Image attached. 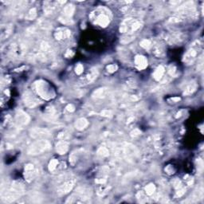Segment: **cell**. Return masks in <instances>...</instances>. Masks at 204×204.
Here are the masks:
<instances>
[{"label": "cell", "mask_w": 204, "mask_h": 204, "mask_svg": "<svg viewBox=\"0 0 204 204\" xmlns=\"http://www.w3.org/2000/svg\"><path fill=\"white\" fill-rule=\"evenodd\" d=\"M109 14V11L105 9H98L97 11L93 12L91 14L90 19L97 25L100 26L101 27H105L110 22Z\"/></svg>", "instance_id": "6da1fadb"}, {"label": "cell", "mask_w": 204, "mask_h": 204, "mask_svg": "<svg viewBox=\"0 0 204 204\" xmlns=\"http://www.w3.org/2000/svg\"><path fill=\"white\" fill-rule=\"evenodd\" d=\"M50 144L47 140H37L34 142V144L29 147L27 152L29 155H39V154H42V153L49 151L50 149Z\"/></svg>", "instance_id": "7a4b0ae2"}, {"label": "cell", "mask_w": 204, "mask_h": 204, "mask_svg": "<svg viewBox=\"0 0 204 204\" xmlns=\"http://www.w3.org/2000/svg\"><path fill=\"white\" fill-rule=\"evenodd\" d=\"M142 26V23L140 21L134 20V19H127L125 21L123 22V23L121 25L120 31L121 33H132L136 31Z\"/></svg>", "instance_id": "3957f363"}, {"label": "cell", "mask_w": 204, "mask_h": 204, "mask_svg": "<svg viewBox=\"0 0 204 204\" xmlns=\"http://www.w3.org/2000/svg\"><path fill=\"white\" fill-rule=\"evenodd\" d=\"M59 182H61V184L58 188V192L59 195H65L72 190L74 186V180L69 179L65 180V176L60 177V179H58Z\"/></svg>", "instance_id": "277c9868"}, {"label": "cell", "mask_w": 204, "mask_h": 204, "mask_svg": "<svg viewBox=\"0 0 204 204\" xmlns=\"http://www.w3.org/2000/svg\"><path fill=\"white\" fill-rule=\"evenodd\" d=\"M36 88H37L38 94L42 98H45V99H50V98H52L50 88H49L48 85L44 81H38L36 83Z\"/></svg>", "instance_id": "5b68a950"}, {"label": "cell", "mask_w": 204, "mask_h": 204, "mask_svg": "<svg viewBox=\"0 0 204 204\" xmlns=\"http://www.w3.org/2000/svg\"><path fill=\"white\" fill-rule=\"evenodd\" d=\"M71 34V31L68 30L66 28H59L56 30L55 34H54V37L57 40H63L66 39L68 38H70Z\"/></svg>", "instance_id": "8992f818"}, {"label": "cell", "mask_w": 204, "mask_h": 204, "mask_svg": "<svg viewBox=\"0 0 204 204\" xmlns=\"http://www.w3.org/2000/svg\"><path fill=\"white\" fill-rule=\"evenodd\" d=\"M30 136L33 138H37V139L38 138H43V137H46L50 136V132L46 129L37 128H34L33 130H31Z\"/></svg>", "instance_id": "52a82bcc"}, {"label": "cell", "mask_w": 204, "mask_h": 204, "mask_svg": "<svg viewBox=\"0 0 204 204\" xmlns=\"http://www.w3.org/2000/svg\"><path fill=\"white\" fill-rule=\"evenodd\" d=\"M24 101H25V104H26V106L30 107V108H33L37 105L38 100L37 99L33 96L32 93H30V92H26V93L24 94L23 97Z\"/></svg>", "instance_id": "ba28073f"}, {"label": "cell", "mask_w": 204, "mask_h": 204, "mask_svg": "<svg viewBox=\"0 0 204 204\" xmlns=\"http://www.w3.org/2000/svg\"><path fill=\"white\" fill-rule=\"evenodd\" d=\"M30 121V116L22 111H19L16 115V122L19 125H26Z\"/></svg>", "instance_id": "9c48e42d"}, {"label": "cell", "mask_w": 204, "mask_h": 204, "mask_svg": "<svg viewBox=\"0 0 204 204\" xmlns=\"http://www.w3.org/2000/svg\"><path fill=\"white\" fill-rule=\"evenodd\" d=\"M135 63L139 70H144L148 66V60L144 56L137 55L135 58Z\"/></svg>", "instance_id": "30bf717a"}, {"label": "cell", "mask_w": 204, "mask_h": 204, "mask_svg": "<svg viewBox=\"0 0 204 204\" xmlns=\"http://www.w3.org/2000/svg\"><path fill=\"white\" fill-rule=\"evenodd\" d=\"M36 176V171L32 164H26L25 167V177L27 180H32Z\"/></svg>", "instance_id": "8fae6325"}, {"label": "cell", "mask_w": 204, "mask_h": 204, "mask_svg": "<svg viewBox=\"0 0 204 204\" xmlns=\"http://www.w3.org/2000/svg\"><path fill=\"white\" fill-rule=\"evenodd\" d=\"M68 149H69V144L65 141H60L58 142L57 145H56V151L58 152L60 155H63L67 152Z\"/></svg>", "instance_id": "7c38bea8"}, {"label": "cell", "mask_w": 204, "mask_h": 204, "mask_svg": "<svg viewBox=\"0 0 204 204\" xmlns=\"http://www.w3.org/2000/svg\"><path fill=\"white\" fill-rule=\"evenodd\" d=\"M75 11V7L74 5L73 4H68L65 6L63 10V15L62 16L68 18V19H71V17L74 15V13Z\"/></svg>", "instance_id": "4fadbf2b"}, {"label": "cell", "mask_w": 204, "mask_h": 204, "mask_svg": "<svg viewBox=\"0 0 204 204\" xmlns=\"http://www.w3.org/2000/svg\"><path fill=\"white\" fill-rule=\"evenodd\" d=\"M196 51L195 50H189L188 51V53H186L185 56H184V62H187L188 64H190V63L193 62V61L195 60V57H196Z\"/></svg>", "instance_id": "5bb4252c"}, {"label": "cell", "mask_w": 204, "mask_h": 204, "mask_svg": "<svg viewBox=\"0 0 204 204\" xmlns=\"http://www.w3.org/2000/svg\"><path fill=\"white\" fill-rule=\"evenodd\" d=\"M88 121L86 118H79L75 122V128L77 130H83L88 126Z\"/></svg>", "instance_id": "9a60e30c"}, {"label": "cell", "mask_w": 204, "mask_h": 204, "mask_svg": "<svg viewBox=\"0 0 204 204\" xmlns=\"http://www.w3.org/2000/svg\"><path fill=\"white\" fill-rule=\"evenodd\" d=\"M164 68L163 67L162 65H160L159 67L155 70V72L153 74V76L156 81H160V79L162 78L163 75L164 74Z\"/></svg>", "instance_id": "2e32d148"}, {"label": "cell", "mask_w": 204, "mask_h": 204, "mask_svg": "<svg viewBox=\"0 0 204 204\" xmlns=\"http://www.w3.org/2000/svg\"><path fill=\"white\" fill-rule=\"evenodd\" d=\"M57 2H49L48 6L44 7V11L46 14H51L54 13V11L57 9Z\"/></svg>", "instance_id": "e0dca14e"}, {"label": "cell", "mask_w": 204, "mask_h": 204, "mask_svg": "<svg viewBox=\"0 0 204 204\" xmlns=\"http://www.w3.org/2000/svg\"><path fill=\"white\" fill-rule=\"evenodd\" d=\"M108 90L107 88H98V90L93 93V97L96 98H104L107 95Z\"/></svg>", "instance_id": "ac0fdd59"}, {"label": "cell", "mask_w": 204, "mask_h": 204, "mask_svg": "<svg viewBox=\"0 0 204 204\" xmlns=\"http://www.w3.org/2000/svg\"><path fill=\"white\" fill-rule=\"evenodd\" d=\"M196 88H197V85L195 83H191L187 87L185 92H184V94L185 95H190L196 90Z\"/></svg>", "instance_id": "d6986e66"}, {"label": "cell", "mask_w": 204, "mask_h": 204, "mask_svg": "<svg viewBox=\"0 0 204 204\" xmlns=\"http://www.w3.org/2000/svg\"><path fill=\"white\" fill-rule=\"evenodd\" d=\"M26 7V2H16L13 5L12 7V9L14 10V11H20L21 10H22L24 7Z\"/></svg>", "instance_id": "ffe728a7"}, {"label": "cell", "mask_w": 204, "mask_h": 204, "mask_svg": "<svg viewBox=\"0 0 204 204\" xmlns=\"http://www.w3.org/2000/svg\"><path fill=\"white\" fill-rule=\"evenodd\" d=\"M36 16H37V10L35 8H32L26 15V19H28V20H33L34 19H35Z\"/></svg>", "instance_id": "44dd1931"}, {"label": "cell", "mask_w": 204, "mask_h": 204, "mask_svg": "<svg viewBox=\"0 0 204 204\" xmlns=\"http://www.w3.org/2000/svg\"><path fill=\"white\" fill-rule=\"evenodd\" d=\"M153 52L155 53V55L157 56V57H163V56L164 55V49H163L161 46H155Z\"/></svg>", "instance_id": "7402d4cb"}, {"label": "cell", "mask_w": 204, "mask_h": 204, "mask_svg": "<svg viewBox=\"0 0 204 204\" xmlns=\"http://www.w3.org/2000/svg\"><path fill=\"white\" fill-rule=\"evenodd\" d=\"M155 187L154 184H152V183H150V184H148V185L145 188V191H146L147 195H153V193L155 192Z\"/></svg>", "instance_id": "603a6c76"}, {"label": "cell", "mask_w": 204, "mask_h": 204, "mask_svg": "<svg viewBox=\"0 0 204 204\" xmlns=\"http://www.w3.org/2000/svg\"><path fill=\"white\" fill-rule=\"evenodd\" d=\"M58 160H56V159H53V160H52L50 162L49 164V170L50 171V172H53V171H54V170L56 169V167H57V166H58Z\"/></svg>", "instance_id": "cb8c5ba5"}, {"label": "cell", "mask_w": 204, "mask_h": 204, "mask_svg": "<svg viewBox=\"0 0 204 204\" xmlns=\"http://www.w3.org/2000/svg\"><path fill=\"white\" fill-rule=\"evenodd\" d=\"M98 153L99 155H102V156H108L109 154V150H108L106 148H104V147H100V148H99V150H98Z\"/></svg>", "instance_id": "d4e9b609"}, {"label": "cell", "mask_w": 204, "mask_h": 204, "mask_svg": "<svg viewBox=\"0 0 204 204\" xmlns=\"http://www.w3.org/2000/svg\"><path fill=\"white\" fill-rule=\"evenodd\" d=\"M140 44V46H141L143 48H144V49H148L149 47L151 46V42L148 39L142 40Z\"/></svg>", "instance_id": "484cf974"}, {"label": "cell", "mask_w": 204, "mask_h": 204, "mask_svg": "<svg viewBox=\"0 0 204 204\" xmlns=\"http://www.w3.org/2000/svg\"><path fill=\"white\" fill-rule=\"evenodd\" d=\"M40 26H41L42 29L46 30V29H50V28L51 27V25L49 22L44 21V20H43V21H42L41 22H40Z\"/></svg>", "instance_id": "4316f807"}, {"label": "cell", "mask_w": 204, "mask_h": 204, "mask_svg": "<svg viewBox=\"0 0 204 204\" xmlns=\"http://www.w3.org/2000/svg\"><path fill=\"white\" fill-rule=\"evenodd\" d=\"M107 70H108V71H109V73H114L115 71L117 70V65H113V64L109 65L107 66Z\"/></svg>", "instance_id": "83f0119b"}, {"label": "cell", "mask_w": 204, "mask_h": 204, "mask_svg": "<svg viewBox=\"0 0 204 204\" xmlns=\"http://www.w3.org/2000/svg\"><path fill=\"white\" fill-rule=\"evenodd\" d=\"M83 70L84 67L81 64H79V65H76V69H75V71H76V74H81L83 73Z\"/></svg>", "instance_id": "f1b7e54d"}, {"label": "cell", "mask_w": 204, "mask_h": 204, "mask_svg": "<svg viewBox=\"0 0 204 204\" xmlns=\"http://www.w3.org/2000/svg\"><path fill=\"white\" fill-rule=\"evenodd\" d=\"M168 73H169L170 75L172 76H174L175 74L176 73V68L174 65H170L169 68H168Z\"/></svg>", "instance_id": "f546056e"}, {"label": "cell", "mask_w": 204, "mask_h": 204, "mask_svg": "<svg viewBox=\"0 0 204 204\" xmlns=\"http://www.w3.org/2000/svg\"><path fill=\"white\" fill-rule=\"evenodd\" d=\"M101 115L104 116H110L112 115V112L109 110H103L101 112Z\"/></svg>", "instance_id": "4dcf8cb0"}, {"label": "cell", "mask_w": 204, "mask_h": 204, "mask_svg": "<svg viewBox=\"0 0 204 204\" xmlns=\"http://www.w3.org/2000/svg\"><path fill=\"white\" fill-rule=\"evenodd\" d=\"M74 52H73L72 50H68L67 52H66V53H65V57L66 58H71V57H73L74 56Z\"/></svg>", "instance_id": "1f68e13d"}, {"label": "cell", "mask_w": 204, "mask_h": 204, "mask_svg": "<svg viewBox=\"0 0 204 204\" xmlns=\"http://www.w3.org/2000/svg\"><path fill=\"white\" fill-rule=\"evenodd\" d=\"M66 109H67L68 111L73 112V111H74L75 108H74V106L73 105V104H69V105H68V106L66 107Z\"/></svg>", "instance_id": "d6a6232c"}, {"label": "cell", "mask_w": 204, "mask_h": 204, "mask_svg": "<svg viewBox=\"0 0 204 204\" xmlns=\"http://www.w3.org/2000/svg\"><path fill=\"white\" fill-rule=\"evenodd\" d=\"M132 136H139V135L140 134V132L138 129H136L132 132Z\"/></svg>", "instance_id": "836d02e7"}, {"label": "cell", "mask_w": 204, "mask_h": 204, "mask_svg": "<svg viewBox=\"0 0 204 204\" xmlns=\"http://www.w3.org/2000/svg\"><path fill=\"white\" fill-rule=\"evenodd\" d=\"M180 184H181L180 181L178 180V179H176V180L174 182V186H175V187H176V188H177L180 187Z\"/></svg>", "instance_id": "e575fe53"}]
</instances>
